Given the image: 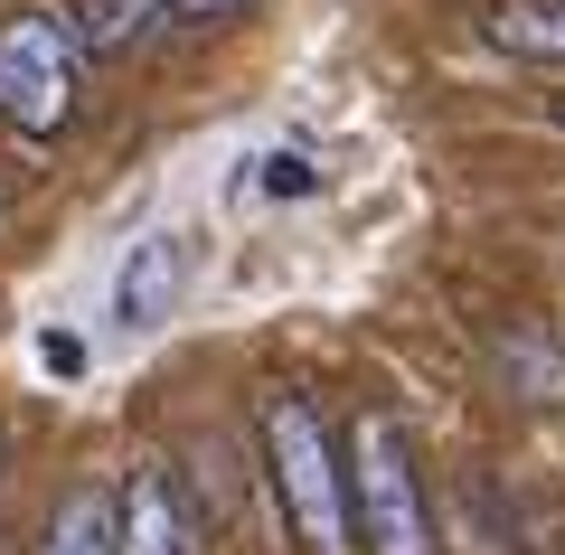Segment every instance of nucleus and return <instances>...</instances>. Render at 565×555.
Segmentation results:
<instances>
[{
    "label": "nucleus",
    "mask_w": 565,
    "mask_h": 555,
    "mask_svg": "<svg viewBox=\"0 0 565 555\" xmlns=\"http://www.w3.org/2000/svg\"><path fill=\"white\" fill-rule=\"evenodd\" d=\"M255 434H264V490L292 517V546L302 555H349V471H340V452H330L321 405L292 396V386H264Z\"/></svg>",
    "instance_id": "f257e3e1"
},
{
    "label": "nucleus",
    "mask_w": 565,
    "mask_h": 555,
    "mask_svg": "<svg viewBox=\"0 0 565 555\" xmlns=\"http://www.w3.org/2000/svg\"><path fill=\"white\" fill-rule=\"evenodd\" d=\"M349 517H359V546L367 555H434V509H424V471H415V442L386 405H367L349 424Z\"/></svg>",
    "instance_id": "f03ea898"
},
{
    "label": "nucleus",
    "mask_w": 565,
    "mask_h": 555,
    "mask_svg": "<svg viewBox=\"0 0 565 555\" xmlns=\"http://www.w3.org/2000/svg\"><path fill=\"white\" fill-rule=\"evenodd\" d=\"M76 20H57V10H10L0 20V122H20L29 141L66 132L76 122Z\"/></svg>",
    "instance_id": "7ed1b4c3"
},
{
    "label": "nucleus",
    "mask_w": 565,
    "mask_h": 555,
    "mask_svg": "<svg viewBox=\"0 0 565 555\" xmlns=\"http://www.w3.org/2000/svg\"><path fill=\"white\" fill-rule=\"evenodd\" d=\"M180 292H189V236H180V226H151L141 245H122L104 320H114L122 339H151L170 311H180Z\"/></svg>",
    "instance_id": "20e7f679"
},
{
    "label": "nucleus",
    "mask_w": 565,
    "mask_h": 555,
    "mask_svg": "<svg viewBox=\"0 0 565 555\" xmlns=\"http://www.w3.org/2000/svg\"><path fill=\"white\" fill-rule=\"evenodd\" d=\"M114 555H199V517L170 461H132V480L114 490Z\"/></svg>",
    "instance_id": "39448f33"
},
{
    "label": "nucleus",
    "mask_w": 565,
    "mask_h": 555,
    "mask_svg": "<svg viewBox=\"0 0 565 555\" xmlns=\"http://www.w3.org/2000/svg\"><path fill=\"white\" fill-rule=\"evenodd\" d=\"M39 555H114V490L104 480H85V490L57 499V517H47Z\"/></svg>",
    "instance_id": "423d86ee"
},
{
    "label": "nucleus",
    "mask_w": 565,
    "mask_h": 555,
    "mask_svg": "<svg viewBox=\"0 0 565 555\" xmlns=\"http://www.w3.org/2000/svg\"><path fill=\"white\" fill-rule=\"evenodd\" d=\"M490 39H500L509 57L565 66V0H490Z\"/></svg>",
    "instance_id": "0eeeda50"
},
{
    "label": "nucleus",
    "mask_w": 565,
    "mask_h": 555,
    "mask_svg": "<svg viewBox=\"0 0 565 555\" xmlns=\"http://www.w3.org/2000/svg\"><path fill=\"white\" fill-rule=\"evenodd\" d=\"M161 29V0H85L76 10V47L85 57H122V47H141Z\"/></svg>",
    "instance_id": "6e6552de"
},
{
    "label": "nucleus",
    "mask_w": 565,
    "mask_h": 555,
    "mask_svg": "<svg viewBox=\"0 0 565 555\" xmlns=\"http://www.w3.org/2000/svg\"><path fill=\"white\" fill-rule=\"evenodd\" d=\"M255 0H161V20H180V29H217V20H245Z\"/></svg>",
    "instance_id": "1a4fd4ad"
},
{
    "label": "nucleus",
    "mask_w": 565,
    "mask_h": 555,
    "mask_svg": "<svg viewBox=\"0 0 565 555\" xmlns=\"http://www.w3.org/2000/svg\"><path fill=\"white\" fill-rule=\"evenodd\" d=\"M264 189L274 199H311V160L302 151H264Z\"/></svg>",
    "instance_id": "9d476101"
},
{
    "label": "nucleus",
    "mask_w": 565,
    "mask_h": 555,
    "mask_svg": "<svg viewBox=\"0 0 565 555\" xmlns=\"http://www.w3.org/2000/svg\"><path fill=\"white\" fill-rule=\"evenodd\" d=\"M39 357H47V367H57V377H76V367H85V349H76V339H57V330L39 339Z\"/></svg>",
    "instance_id": "9b49d317"
},
{
    "label": "nucleus",
    "mask_w": 565,
    "mask_h": 555,
    "mask_svg": "<svg viewBox=\"0 0 565 555\" xmlns=\"http://www.w3.org/2000/svg\"><path fill=\"white\" fill-rule=\"evenodd\" d=\"M0 207H10V170H0Z\"/></svg>",
    "instance_id": "f8f14e48"
},
{
    "label": "nucleus",
    "mask_w": 565,
    "mask_h": 555,
    "mask_svg": "<svg viewBox=\"0 0 565 555\" xmlns=\"http://www.w3.org/2000/svg\"><path fill=\"white\" fill-rule=\"evenodd\" d=\"M556 122H565V95H556Z\"/></svg>",
    "instance_id": "ddd939ff"
}]
</instances>
